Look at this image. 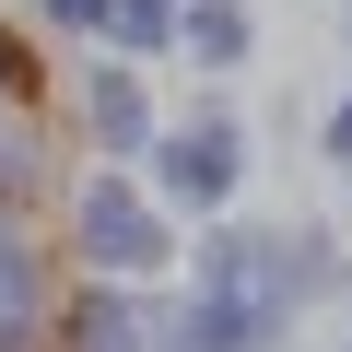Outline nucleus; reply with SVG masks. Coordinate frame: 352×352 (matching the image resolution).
<instances>
[{
	"label": "nucleus",
	"mask_w": 352,
	"mask_h": 352,
	"mask_svg": "<svg viewBox=\"0 0 352 352\" xmlns=\"http://www.w3.org/2000/svg\"><path fill=\"white\" fill-rule=\"evenodd\" d=\"M94 129H106L118 153H129V141L153 129V118H141V82H129V71H94Z\"/></svg>",
	"instance_id": "39448f33"
},
{
	"label": "nucleus",
	"mask_w": 352,
	"mask_h": 352,
	"mask_svg": "<svg viewBox=\"0 0 352 352\" xmlns=\"http://www.w3.org/2000/svg\"><path fill=\"white\" fill-rule=\"evenodd\" d=\"M47 12H59V24H106L118 0H47Z\"/></svg>",
	"instance_id": "0eeeda50"
},
{
	"label": "nucleus",
	"mask_w": 352,
	"mask_h": 352,
	"mask_svg": "<svg viewBox=\"0 0 352 352\" xmlns=\"http://www.w3.org/2000/svg\"><path fill=\"white\" fill-rule=\"evenodd\" d=\"M153 164H164V200H235V164H247V141H235V118H188V129H164L153 141Z\"/></svg>",
	"instance_id": "f03ea898"
},
{
	"label": "nucleus",
	"mask_w": 352,
	"mask_h": 352,
	"mask_svg": "<svg viewBox=\"0 0 352 352\" xmlns=\"http://www.w3.org/2000/svg\"><path fill=\"white\" fill-rule=\"evenodd\" d=\"M82 340H94V352H129V340H141V329H129V305H118V294H106V305H94V317H82Z\"/></svg>",
	"instance_id": "423d86ee"
},
{
	"label": "nucleus",
	"mask_w": 352,
	"mask_h": 352,
	"mask_svg": "<svg viewBox=\"0 0 352 352\" xmlns=\"http://www.w3.org/2000/svg\"><path fill=\"white\" fill-rule=\"evenodd\" d=\"M24 329H36V247L0 235V352H12Z\"/></svg>",
	"instance_id": "7ed1b4c3"
},
{
	"label": "nucleus",
	"mask_w": 352,
	"mask_h": 352,
	"mask_svg": "<svg viewBox=\"0 0 352 352\" xmlns=\"http://www.w3.org/2000/svg\"><path fill=\"white\" fill-rule=\"evenodd\" d=\"M188 47H200L212 71H235V59H247V0H200V12H188Z\"/></svg>",
	"instance_id": "20e7f679"
},
{
	"label": "nucleus",
	"mask_w": 352,
	"mask_h": 352,
	"mask_svg": "<svg viewBox=\"0 0 352 352\" xmlns=\"http://www.w3.org/2000/svg\"><path fill=\"white\" fill-rule=\"evenodd\" d=\"M329 153H340V164H352V94H340V106H329Z\"/></svg>",
	"instance_id": "6e6552de"
},
{
	"label": "nucleus",
	"mask_w": 352,
	"mask_h": 352,
	"mask_svg": "<svg viewBox=\"0 0 352 352\" xmlns=\"http://www.w3.org/2000/svg\"><path fill=\"white\" fill-rule=\"evenodd\" d=\"M71 235H82V258H106V270H153V258H164V223H153V200L129 188V176H94V188L71 200Z\"/></svg>",
	"instance_id": "f257e3e1"
}]
</instances>
